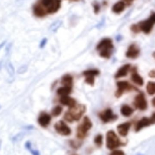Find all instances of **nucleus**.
<instances>
[{
  "instance_id": "1",
  "label": "nucleus",
  "mask_w": 155,
  "mask_h": 155,
  "mask_svg": "<svg viewBox=\"0 0 155 155\" xmlns=\"http://www.w3.org/2000/svg\"><path fill=\"white\" fill-rule=\"evenodd\" d=\"M114 49L113 41L109 38H104L100 41L96 47L99 56L104 59L111 57Z\"/></svg>"
},
{
  "instance_id": "2",
  "label": "nucleus",
  "mask_w": 155,
  "mask_h": 155,
  "mask_svg": "<svg viewBox=\"0 0 155 155\" xmlns=\"http://www.w3.org/2000/svg\"><path fill=\"white\" fill-rule=\"evenodd\" d=\"M86 111V107L83 104H76L69 108L64 115V119L67 122L72 123L79 121Z\"/></svg>"
},
{
  "instance_id": "3",
  "label": "nucleus",
  "mask_w": 155,
  "mask_h": 155,
  "mask_svg": "<svg viewBox=\"0 0 155 155\" xmlns=\"http://www.w3.org/2000/svg\"><path fill=\"white\" fill-rule=\"evenodd\" d=\"M93 124L87 117H85L82 123L78 127L77 137L78 139H83L86 136L88 131L92 128Z\"/></svg>"
},
{
  "instance_id": "4",
  "label": "nucleus",
  "mask_w": 155,
  "mask_h": 155,
  "mask_svg": "<svg viewBox=\"0 0 155 155\" xmlns=\"http://www.w3.org/2000/svg\"><path fill=\"white\" fill-rule=\"evenodd\" d=\"M123 145L119 137L113 131H108L106 135V146L108 149L113 150Z\"/></svg>"
},
{
  "instance_id": "5",
  "label": "nucleus",
  "mask_w": 155,
  "mask_h": 155,
  "mask_svg": "<svg viewBox=\"0 0 155 155\" xmlns=\"http://www.w3.org/2000/svg\"><path fill=\"white\" fill-rule=\"evenodd\" d=\"M117 89L115 94V96L117 98L121 97L125 92L133 90L137 91L138 90L136 87L132 85L128 81H119L117 83Z\"/></svg>"
},
{
  "instance_id": "6",
  "label": "nucleus",
  "mask_w": 155,
  "mask_h": 155,
  "mask_svg": "<svg viewBox=\"0 0 155 155\" xmlns=\"http://www.w3.org/2000/svg\"><path fill=\"white\" fill-rule=\"evenodd\" d=\"M100 72L97 69H90L83 72V75L85 77V82L93 86L95 84V77L99 75Z\"/></svg>"
},
{
  "instance_id": "7",
  "label": "nucleus",
  "mask_w": 155,
  "mask_h": 155,
  "mask_svg": "<svg viewBox=\"0 0 155 155\" xmlns=\"http://www.w3.org/2000/svg\"><path fill=\"white\" fill-rule=\"evenodd\" d=\"M99 117L104 123H108L115 121L117 116L113 113L112 109L107 108L99 114Z\"/></svg>"
},
{
  "instance_id": "8",
  "label": "nucleus",
  "mask_w": 155,
  "mask_h": 155,
  "mask_svg": "<svg viewBox=\"0 0 155 155\" xmlns=\"http://www.w3.org/2000/svg\"><path fill=\"white\" fill-rule=\"evenodd\" d=\"M134 105L141 111L146 110L147 107V103L143 93H140L135 97L134 100Z\"/></svg>"
},
{
  "instance_id": "9",
  "label": "nucleus",
  "mask_w": 155,
  "mask_h": 155,
  "mask_svg": "<svg viewBox=\"0 0 155 155\" xmlns=\"http://www.w3.org/2000/svg\"><path fill=\"white\" fill-rule=\"evenodd\" d=\"M56 132L63 136H69L71 134V130L64 121H60L54 125Z\"/></svg>"
},
{
  "instance_id": "10",
  "label": "nucleus",
  "mask_w": 155,
  "mask_h": 155,
  "mask_svg": "<svg viewBox=\"0 0 155 155\" xmlns=\"http://www.w3.org/2000/svg\"><path fill=\"white\" fill-rule=\"evenodd\" d=\"M154 24V21H153L150 17H149V19L143 21L141 22L137 25L140 31H143L144 33L147 34L151 32Z\"/></svg>"
},
{
  "instance_id": "11",
  "label": "nucleus",
  "mask_w": 155,
  "mask_h": 155,
  "mask_svg": "<svg viewBox=\"0 0 155 155\" xmlns=\"http://www.w3.org/2000/svg\"><path fill=\"white\" fill-rule=\"evenodd\" d=\"M140 53L139 47L135 44H132L128 47L126 56L129 59H135L139 56Z\"/></svg>"
},
{
  "instance_id": "12",
  "label": "nucleus",
  "mask_w": 155,
  "mask_h": 155,
  "mask_svg": "<svg viewBox=\"0 0 155 155\" xmlns=\"http://www.w3.org/2000/svg\"><path fill=\"white\" fill-rule=\"evenodd\" d=\"M51 117L49 114L45 112H42L38 117V122L39 124L43 127H46L50 124Z\"/></svg>"
},
{
  "instance_id": "13",
  "label": "nucleus",
  "mask_w": 155,
  "mask_h": 155,
  "mask_svg": "<svg viewBox=\"0 0 155 155\" xmlns=\"http://www.w3.org/2000/svg\"><path fill=\"white\" fill-rule=\"evenodd\" d=\"M61 0H53L46 9L47 14H52L57 12L61 7Z\"/></svg>"
},
{
  "instance_id": "14",
  "label": "nucleus",
  "mask_w": 155,
  "mask_h": 155,
  "mask_svg": "<svg viewBox=\"0 0 155 155\" xmlns=\"http://www.w3.org/2000/svg\"><path fill=\"white\" fill-rule=\"evenodd\" d=\"M131 80L134 84L139 86H142L143 85V79L139 75L136 67H134L132 69Z\"/></svg>"
},
{
  "instance_id": "15",
  "label": "nucleus",
  "mask_w": 155,
  "mask_h": 155,
  "mask_svg": "<svg viewBox=\"0 0 155 155\" xmlns=\"http://www.w3.org/2000/svg\"><path fill=\"white\" fill-rule=\"evenodd\" d=\"M152 124V123L150 118L147 117H143L136 124L135 126L136 132H139L144 127L149 126Z\"/></svg>"
},
{
  "instance_id": "16",
  "label": "nucleus",
  "mask_w": 155,
  "mask_h": 155,
  "mask_svg": "<svg viewBox=\"0 0 155 155\" xmlns=\"http://www.w3.org/2000/svg\"><path fill=\"white\" fill-rule=\"evenodd\" d=\"M61 104L64 106H68L69 108L73 107L76 105V101L74 98L68 96L61 97L60 99Z\"/></svg>"
},
{
  "instance_id": "17",
  "label": "nucleus",
  "mask_w": 155,
  "mask_h": 155,
  "mask_svg": "<svg viewBox=\"0 0 155 155\" xmlns=\"http://www.w3.org/2000/svg\"><path fill=\"white\" fill-rule=\"evenodd\" d=\"M131 126V124L129 122H126L117 126V130L119 134L123 137L126 136L128 134Z\"/></svg>"
},
{
  "instance_id": "18",
  "label": "nucleus",
  "mask_w": 155,
  "mask_h": 155,
  "mask_svg": "<svg viewBox=\"0 0 155 155\" xmlns=\"http://www.w3.org/2000/svg\"><path fill=\"white\" fill-rule=\"evenodd\" d=\"M33 11L34 14L37 17H43L47 15V13L44 8L39 2L36 3L34 5Z\"/></svg>"
},
{
  "instance_id": "19",
  "label": "nucleus",
  "mask_w": 155,
  "mask_h": 155,
  "mask_svg": "<svg viewBox=\"0 0 155 155\" xmlns=\"http://www.w3.org/2000/svg\"><path fill=\"white\" fill-rule=\"evenodd\" d=\"M131 68L130 64H126L120 67L115 75V78H121L125 77L128 74Z\"/></svg>"
},
{
  "instance_id": "20",
  "label": "nucleus",
  "mask_w": 155,
  "mask_h": 155,
  "mask_svg": "<svg viewBox=\"0 0 155 155\" xmlns=\"http://www.w3.org/2000/svg\"><path fill=\"white\" fill-rule=\"evenodd\" d=\"M61 84L64 86L72 88L73 85V78L71 75L67 74L64 75L61 80Z\"/></svg>"
},
{
  "instance_id": "21",
  "label": "nucleus",
  "mask_w": 155,
  "mask_h": 155,
  "mask_svg": "<svg viewBox=\"0 0 155 155\" xmlns=\"http://www.w3.org/2000/svg\"><path fill=\"white\" fill-rule=\"evenodd\" d=\"M125 3L123 1H119L116 3L112 7V11L116 14H120L124 10Z\"/></svg>"
},
{
  "instance_id": "22",
  "label": "nucleus",
  "mask_w": 155,
  "mask_h": 155,
  "mask_svg": "<svg viewBox=\"0 0 155 155\" xmlns=\"http://www.w3.org/2000/svg\"><path fill=\"white\" fill-rule=\"evenodd\" d=\"M134 112V109L127 105H124L121 108V114L125 117L131 116Z\"/></svg>"
},
{
  "instance_id": "23",
  "label": "nucleus",
  "mask_w": 155,
  "mask_h": 155,
  "mask_svg": "<svg viewBox=\"0 0 155 155\" xmlns=\"http://www.w3.org/2000/svg\"><path fill=\"white\" fill-rule=\"evenodd\" d=\"M72 87H59L57 90V94L61 97L69 95L72 91Z\"/></svg>"
},
{
  "instance_id": "24",
  "label": "nucleus",
  "mask_w": 155,
  "mask_h": 155,
  "mask_svg": "<svg viewBox=\"0 0 155 155\" xmlns=\"http://www.w3.org/2000/svg\"><path fill=\"white\" fill-rule=\"evenodd\" d=\"M146 90L148 94L153 95L155 94V82L149 81L146 86Z\"/></svg>"
},
{
  "instance_id": "25",
  "label": "nucleus",
  "mask_w": 155,
  "mask_h": 155,
  "mask_svg": "<svg viewBox=\"0 0 155 155\" xmlns=\"http://www.w3.org/2000/svg\"><path fill=\"white\" fill-rule=\"evenodd\" d=\"M62 24V21H57L53 23L50 27V30L52 32H55L61 27Z\"/></svg>"
},
{
  "instance_id": "26",
  "label": "nucleus",
  "mask_w": 155,
  "mask_h": 155,
  "mask_svg": "<svg viewBox=\"0 0 155 155\" xmlns=\"http://www.w3.org/2000/svg\"><path fill=\"white\" fill-rule=\"evenodd\" d=\"M63 108L61 106H56L53 109L51 114L54 117H58L61 114Z\"/></svg>"
},
{
  "instance_id": "27",
  "label": "nucleus",
  "mask_w": 155,
  "mask_h": 155,
  "mask_svg": "<svg viewBox=\"0 0 155 155\" xmlns=\"http://www.w3.org/2000/svg\"><path fill=\"white\" fill-rule=\"evenodd\" d=\"M103 136L102 135L99 134L97 136L94 138V143L98 147H100L103 144Z\"/></svg>"
},
{
  "instance_id": "28",
  "label": "nucleus",
  "mask_w": 155,
  "mask_h": 155,
  "mask_svg": "<svg viewBox=\"0 0 155 155\" xmlns=\"http://www.w3.org/2000/svg\"><path fill=\"white\" fill-rule=\"evenodd\" d=\"M7 70L9 75L11 76H13L15 74V69L13 65L12 64V63L9 62L7 64Z\"/></svg>"
},
{
  "instance_id": "29",
  "label": "nucleus",
  "mask_w": 155,
  "mask_h": 155,
  "mask_svg": "<svg viewBox=\"0 0 155 155\" xmlns=\"http://www.w3.org/2000/svg\"><path fill=\"white\" fill-rule=\"evenodd\" d=\"M25 147L27 148L28 150H30L31 153L33 155H39V153L38 151H35V150H32L31 149V143L28 142L25 143Z\"/></svg>"
},
{
  "instance_id": "30",
  "label": "nucleus",
  "mask_w": 155,
  "mask_h": 155,
  "mask_svg": "<svg viewBox=\"0 0 155 155\" xmlns=\"http://www.w3.org/2000/svg\"><path fill=\"white\" fill-rule=\"evenodd\" d=\"M27 70V67L26 65H24L19 67V69L17 70V73L19 74H22L25 72Z\"/></svg>"
},
{
  "instance_id": "31",
  "label": "nucleus",
  "mask_w": 155,
  "mask_h": 155,
  "mask_svg": "<svg viewBox=\"0 0 155 155\" xmlns=\"http://www.w3.org/2000/svg\"><path fill=\"white\" fill-rule=\"evenodd\" d=\"M131 30L134 33H138L140 32V31L139 30V27L137 24L133 25L131 27Z\"/></svg>"
},
{
  "instance_id": "32",
  "label": "nucleus",
  "mask_w": 155,
  "mask_h": 155,
  "mask_svg": "<svg viewBox=\"0 0 155 155\" xmlns=\"http://www.w3.org/2000/svg\"><path fill=\"white\" fill-rule=\"evenodd\" d=\"M111 155H125L124 153L121 150H115L112 152Z\"/></svg>"
},
{
  "instance_id": "33",
  "label": "nucleus",
  "mask_w": 155,
  "mask_h": 155,
  "mask_svg": "<svg viewBox=\"0 0 155 155\" xmlns=\"http://www.w3.org/2000/svg\"><path fill=\"white\" fill-rule=\"evenodd\" d=\"M47 43V39L46 38H44L41 41V43L40 44V47L41 48H43L44 47Z\"/></svg>"
},
{
  "instance_id": "34",
  "label": "nucleus",
  "mask_w": 155,
  "mask_h": 155,
  "mask_svg": "<svg viewBox=\"0 0 155 155\" xmlns=\"http://www.w3.org/2000/svg\"><path fill=\"white\" fill-rule=\"evenodd\" d=\"M148 76L151 78H155V70H153L150 71L148 73Z\"/></svg>"
},
{
  "instance_id": "35",
  "label": "nucleus",
  "mask_w": 155,
  "mask_h": 155,
  "mask_svg": "<svg viewBox=\"0 0 155 155\" xmlns=\"http://www.w3.org/2000/svg\"><path fill=\"white\" fill-rule=\"evenodd\" d=\"M94 10L95 13H97L99 12L100 10V6L97 4H95L94 5Z\"/></svg>"
},
{
  "instance_id": "36",
  "label": "nucleus",
  "mask_w": 155,
  "mask_h": 155,
  "mask_svg": "<svg viewBox=\"0 0 155 155\" xmlns=\"http://www.w3.org/2000/svg\"><path fill=\"white\" fill-rule=\"evenodd\" d=\"M150 118V119H151V122H152V124H155V113H154L152 114V116Z\"/></svg>"
},
{
  "instance_id": "37",
  "label": "nucleus",
  "mask_w": 155,
  "mask_h": 155,
  "mask_svg": "<svg viewBox=\"0 0 155 155\" xmlns=\"http://www.w3.org/2000/svg\"><path fill=\"white\" fill-rule=\"evenodd\" d=\"M5 43H6V42L3 41V42H2V43L0 44V50L5 45Z\"/></svg>"
},
{
  "instance_id": "38",
  "label": "nucleus",
  "mask_w": 155,
  "mask_h": 155,
  "mask_svg": "<svg viewBox=\"0 0 155 155\" xmlns=\"http://www.w3.org/2000/svg\"><path fill=\"white\" fill-rule=\"evenodd\" d=\"M152 103L153 105L155 107V97H154V98L152 99Z\"/></svg>"
},
{
  "instance_id": "39",
  "label": "nucleus",
  "mask_w": 155,
  "mask_h": 155,
  "mask_svg": "<svg viewBox=\"0 0 155 155\" xmlns=\"http://www.w3.org/2000/svg\"><path fill=\"white\" fill-rule=\"evenodd\" d=\"M127 4H130L134 0H124Z\"/></svg>"
},
{
  "instance_id": "40",
  "label": "nucleus",
  "mask_w": 155,
  "mask_h": 155,
  "mask_svg": "<svg viewBox=\"0 0 155 155\" xmlns=\"http://www.w3.org/2000/svg\"><path fill=\"white\" fill-rule=\"evenodd\" d=\"M2 61H0V71H1V69L2 68Z\"/></svg>"
},
{
  "instance_id": "41",
  "label": "nucleus",
  "mask_w": 155,
  "mask_h": 155,
  "mask_svg": "<svg viewBox=\"0 0 155 155\" xmlns=\"http://www.w3.org/2000/svg\"><path fill=\"white\" fill-rule=\"evenodd\" d=\"M153 55L154 58L155 59V52H154L153 53Z\"/></svg>"
},
{
  "instance_id": "42",
  "label": "nucleus",
  "mask_w": 155,
  "mask_h": 155,
  "mask_svg": "<svg viewBox=\"0 0 155 155\" xmlns=\"http://www.w3.org/2000/svg\"><path fill=\"white\" fill-rule=\"evenodd\" d=\"M72 144H74L72 143ZM74 145H73V146H74ZM75 147V145H74V147Z\"/></svg>"
},
{
  "instance_id": "43",
  "label": "nucleus",
  "mask_w": 155,
  "mask_h": 155,
  "mask_svg": "<svg viewBox=\"0 0 155 155\" xmlns=\"http://www.w3.org/2000/svg\"><path fill=\"white\" fill-rule=\"evenodd\" d=\"M1 142L0 141V146H1Z\"/></svg>"
},
{
  "instance_id": "44",
  "label": "nucleus",
  "mask_w": 155,
  "mask_h": 155,
  "mask_svg": "<svg viewBox=\"0 0 155 155\" xmlns=\"http://www.w3.org/2000/svg\"><path fill=\"white\" fill-rule=\"evenodd\" d=\"M73 1H78V0H73Z\"/></svg>"
},
{
  "instance_id": "45",
  "label": "nucleus",
  "mask_w": 155,
  "mask_h": 155,
  "mask_svg": "<svg viewBox=\"0 0 155 155\" xmlns=\"http://www.w3.org/2000/svg\"><path fill=\"white\" fill-rule=\"evenodd\" d=\"M1 106H0V108H1Z\"/></svg>"
}]
</instances>
